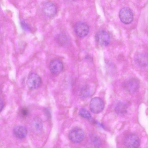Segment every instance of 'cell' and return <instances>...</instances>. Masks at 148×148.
<instances>
[{"label": "cell", "mask_w": 148, "mask_h": 148, "mask_svg": "<svg viewBox=\"0 0 148 148\" xmlns=\"http://www.w3.org/2000/svg\"><path fill=\"white\" fill-rule=\"evenodd\" d=\"M41 79L40 77L35 73H32L28 76L27 84L28 88L31 89L38 88L41 85Z\"/></svg>", "instance_id": "obj_8"}, {"label": "cell", "mask_w": 148, "mask_h": 148, "mask_svg": "<svg viewBox=\"0 0 148 148\" xmlns=\"http://www.w3.org/2000/svg\"><path fill=\"white\" fill-rule=\"evenodd\" d=\"M79 114L82 117L90 120L91 119V116L89 112L84 108H81L79 112Z\"/></svg>", "instance_id": "obj_15"}, {"label": "cell", "mask_w": 148, "mask_h": 148, "mask_svg": "<svg viewBox=\"0 0 148 148\" xmlns=\"http://www.w3.org/2000/svg\"><path fill=\"white\" fill-rule=\"evenodd\" d=\"M124 87L129 93H134L138 90L140 87V82L137 78L133 77L125 82Z\"/></svg>", "instance_id": "obj_6"}, {"label": "cell", "mask_w": 148, "mask_h": 148, "mask_svg": "<svg viewBox=\"0 0 148 148\" xmlns=\"http://www.w3.org/2000/svg\"><path fill=\"white\" fill-rule=\"evenodd\" d=\"M127 106L126 104L123 102L119 103L115 108L116 113L119 114H123L127 112Z\"/></svg>", "instance_id": "obj_12"}, {"label": "cell", "mask_w": 148, "mask_h": 148, "mask_svg": "<svg viewBox=\"0 0 148 148\" xmlns=\"http://www.w3.org/2000/svg\"><path fill=\"white\" fill-rule=\"evenodd\" d=\"M13 132L16 137L22 139L24 138L26 136L27 130L26 128L23 126L17 125L14 127Z\"/></svg>", "instance_id": "obj_11"}, {"label": "cell", "mask_w": 148, "mask_h": 148, "mask_svg": "<svg viewBox=\"0 0 148 148\" xmlns=\"http://www.w3.org/2000/svg\"><path fill=\"white\" fill-rule=\"evenodd\" d=\"M119 17L121 21L126 24L131 23L134 18L131 9L128 7H124L120 10Z\"/></svg>", "instance_id": "obj_3"}, {"label": "cell", "mask_w": 148, "mask_h": 148, "mask_svg": "<svg viewBox=\"0 0 148 148\" xmlns=\"http://www.w3.org/2000/svg\"><path fill=\"white\" fill-rule=\"evenodd\" d=\"M89 30L88 25L85 22L79 21L76 23L74 26V31L79 37L83 38L88 34Z\"/></svg>", "instance_id": "obj_4"}, {"label": "cell", "mask_w": 148, "mask_h": 148, "mask_svg": "<svg viewBox=\"0 0 148 148\" xmlns=\"http://www.w3.org/2000/svg\"><path fill=\"white\" fill-rule=\"evenodd\" d=\"M33 126L34 129L36 132H39L41 131L43 127L41 119L38 117L34 118L33 121Z\"/></svg>", "instance_id": "obj_13"}, {"label": "cell", "mask_w": 148, "mask_h": 148, "mask_svg": "<svg viewBox=\"0 0 148 148\" xmlns=\"http://www.w3.org/2000/svg\"><path fill=\"white\" fill-rule=\"evenodd\" d=\"M97 42L102 46H106L109 44L110 38L109 34L106 31L100 30L98 31L95 35Z\"/></svg>", "instance_id": "obj_7"}, {"label": "cell", "mask_w": 148, "mask_h": 148, "mask_svg": "<svg viewBox=\"0 0 148 148\" xmlns=\"http://www.w3.org/2000/svg\"><path fill=\"white\" fill-rule=\"evenodd\" d=\"M84 133L83 130L79 127H75L70 131L69 137L72 142L74 143L81 142L83 140Z\"/></svg>", "instance_id": "obj_2"}, {"label": "cell", "mask_w": 148, "mask_h": 148, "mask_svg": "<svg viewBox=\"0 0 148 148\" xmlns=\"http://www.w3.org/2000/svg\"><path fill=\"white\" fill-rule=\"evenodd\" d=\"M20 114L23 116H27L29 113L28 109L25 107L22 108L20 110Z\"/></svg>", "instance_id": "obj_16"}, {"label": "cell", "mask_w": 148, "mask_h": 148, "mask_svg": "<svg viewBox=\"0 0 148 148\" xmlns=\"http://www.w3.org/2000/svg\"><path fill=\"white\" fill-rule=\"evenodd\" d=\"M123 141L127 148H138L140 144L139 138L134 134H130L126 136Z\"/></svg>", "instance_id": "obj_1"}, {"label": "cell", "mask_w": 148, "mask_h": 148, "mask_svg": "<svg viewBox=\"0 0 148 148\" xmlns=\"http://www.w3.org/2000/svg\"><path fill=\"white\" fill-rule=\"evenodd\" d=\"M42 10L45 15L49 17H52L57 13V8L53 2L51 1H47L42 4Z\"/></svg>", "instance_id": "obj_9"}, {"label": "cell", "mask_w": 148, "mask_h": 148, "mask_svg": "<svg viewBox=\"0 0 148 148\" xmlns=\"http://www.w3.org/2000/svg\"><path fill=\"white\" fill-rule=\"evenodd\" d=\"M49 67L50 72L54 75L59 74L63 68V64L62 61L56 58L50 61Z\"/></svg>", "instance_id": "obj_10"}, {"label": "cell", "mask_w": 148, "mask_h": 148, "mask_svg": "<svg viewBox=\"0 0 148 148\" xmlns=\"http://www.w3.org/2000/svg\"><path fill=\"white\" fill-rule=\"evenodd\" d=\"M3 104L2 100L1 99L0 100V110L1 111L3 109Z\"/></svg>", "instance_id": "obj_17"}, {"label": "cell", "mask_w": 148, "mask_h": 148, "mask_svg": "<svg viewBox=\"0 0 148 148\" xmlns=\"http://www.w3.org/2000/svg\"><path fill=\"white\" fill-rule=\"evenodd\" d=\"M136 61L141 66H146L148 64V57L144 54L139 55L136 58Z\"/></svg>", "instance_id": "obj_14"}, {"label": "cell", "mask_w": 148, "mask_h": 148, "mask_svg": "<svg viewBox=\"0 0 148 148\" xmlns=\"http://www.w3.org/2000/svg\"><path fill=\"white\" fill-rule=\"evenodd\" d=\"M89 106L90 110L92 112L97 114L103 110L104 104L101 99L98 97H95L91 100Z\"/></svg>", "instance_id": "obj_5"}]
</instances>
